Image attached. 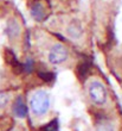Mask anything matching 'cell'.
Here are the masks:
<instances>
[{"label": "cell", "instance_id": "ba28073f", "mask_svg": "<svg viewBox=\"0 0 122 131\" xmlns=\"http://www.w3.org/2000/svg\"><path fill=\"white\" fill-rule=\"evenodd\" d=\"M31 16H32V18L36 19L37 21L44 20L45 16H46V12H45L44 6L39 3L33 4V6L31 7Z\"/></svg>", "mask_w": 122, "mask_h": 131}, {"label": "cell", "instance_id": "8992f818", "mask_svg": "<svg viewBox=\"0 0 122 131\" xmlns=\"http://www.w3.org/2000/svg\"><path fill=\"white\" fill-rule=\"evenodd\" d=\"M13 113L18 118H25L27 113V107L21 97H18L13 103Z\"/></svg>", "mask_w": 122, "mask_h": 131}, {"label": "cell", "instance_id": "3957f363", "mask_svg": "<svg viewBox=\"0 0 122 131\" xmlns=\"http://www.w3.org/2000/svg\"><path fill=\"white\" fill-rule=\"evenodd\" d=\"M68 57H69V51L63 44H55L50 49L48 55L49 62L55 66L64 63L68 60Z\"/></svg>", "mask_w": 122, "mask_h": 131}, {"label": "cell", "instance_id": "4fadbf2b", "mask_svg": "<svg viewBox=\"0 0 122 131\" xmlns=\"http://www.w3.org/2000/svg\"><path fill=\"white\" fill-rule=\"evenodd\" d=\"M44 131H58V125H57V122L52 121L50 124L45 125V128L43 129Z\"/></svg>", "mask_w": 122, "mask_h": 131}, {"label": "cell", "instance_id": "9c48e42d", "mask_svg": "<svg viewBox=\"0 0 122 131\" xmlns=\"http://www.w3.org/2000/svg\"><path fill=\"white\" fill-rule=\"evenodd\" d=\"M90 67H91V64H90V62H88V61H83V62H81L78 64L77 72H78V75H79L81 79H85V78L88 76V74L90 73Z\"/></svg>", "mask_w": 122, "mask_h": 131}, {"label": "cell", "instance_id": "5bb4252c", "mask_svg": "<svg viewBox=\"0 0 122 131\" xmlns=\"http://www.w3.org/2000/svg\"><path fill=\"white\" fill-rule=\"evenodd\" d=\"M32 67H33V63H32V61H31V60H29V61H27V64L25 66V69L30 73L31 70H32Z\"/></svg>", "mask_w": 122, "mask_h": 131}, {"label": "cell", "instance_id": "7a4b0ae2", "mask_svg": "<svg viewBox=\"0 0 122 131\" xmlns=\"http://www.w3.org/2000/svg\"><path fill=\"white\" fill-rule=\"evenodd\" d=\"M88 93L91 103L97 105V106L104 105L108 100V91H107L104 85L98 80H92L89 83Z\"/></svg>", "mask_w": 122, "mask_h": 131}, {"label": "cell", "instance_id": "5b68a950", "mask_svg": "<svg viewBox=\"0 0 122 131\" xmlns=\"http://www.w3.org/2000/svg\"><path fill=\"white\" fill-rule=\"evenodd\" d=\"M5 32L11 39H14V38H17L20 35V25L16 19H10L6 23Z\"/></svg>", "mask_w": 122, "mask_h": 131}, {"label": "cell", "instance_id": "8fae6325", "mask_svg": "<svg viewBox=\"0 0 122 131\" xmlns=\"http://www.w3.org/2000/svg\"><path fill=\"white\" fill-rule=\"evenodd\" d=\"M38 76L46 82H51L55 79V74L50 70H40V72H38Z\"/></svg>", "mask_w": 122, "mask_h": 131}, {"label": "cell", "instance_id": "52a82bcc", "mask_svg": "<svg viewBox=\"0 0 122 131\" xmlns=\"http://www.w3.org/2000/svg\"><path fill=\"white\" fill-rule=\"evenodd\" d=\"M5 56H6V61L12 66V68H13V70L16 73H20V72L24 70L23 64L17 60V57H16V55H14L13 51H11L10 49H7L6 51H5Z\"/></svg>", "mask_w": 122, "mask_h": 131}, {"label": "cell", "instance_id": "30bf717a", "mask_svg": "<svg viewBox=\"0 0 122 131\" xmlns=\"http://www.w3.org/2000/svg\"><path fill=\"white\" fill-rule=\"evenodd\" d=\"M95 131H116L115 126L110 122H102L96 126Z\"/></svg>", "mask_w": 122, "mask_h": 131}, {"label": "cell", "instance_id": "277c9868", "mask_svg": "<svg viewBox=\"0 0 122 131\" xmlns=\"http://www.w3.org/2000/svg\"><path fill=\"white\" fill-rule=\"evenodd\" d=\"M66 34L72 39H79L83 35V26H82L81 21L77 20V19L71 20V23L66 28Z\"/></svg>", "mask_w": 122, "mask_h": 131}, {"label": "cell", "instance_id": "6da1fadb", "mask_svg": "<svg viewBox=\"0 0 122 131\" xmlns=\"http://www.w3.org/2000/svg\"><path fill=\"white\" fill-rule=\"evenodd\" d=\"M50 106L51 100L48 92L43 90H38L32 94L30 99V107L34 116H38V117L45 116L50 110Z\"/></svg>", "mask_w": 122, "mask_h": 131}, {"label": "cell", "instance_id": "7c38bea8", "mask_svg": "<svg viewBox=\"0 0 122 131\" xmlns=\"http://www.w3.org/2000/svg\"><path fill=\"white\" fill-rule=\"evenodd\" d=\"M8 101H10V94L1 92L0 93V108H4L5 106H7Z\"/></svg>", "mask_w": 122, "mask_h": 131}]
</instances>
